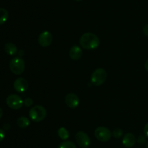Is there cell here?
<instances>
[{
    "label": "cell",
    "instance_id": "1",
    "mask_svg": "<svg viewBox=\"0 0 148 148\" xmlns=\"http://www.w3.org/2000/svg\"><path fill=\"white\" fill-rule=\"evenodd\" d=\"M79 44L83 49L92 50V49H95L99 46L100 41L95 33L88 32V33H83L81 36Z\"/></svg>",
    "mask_w": 148,
    "mask_h": 148
},
{
    "label": "cell",
    "instance_id": "2",
    "mask_svg": "<svg viewBox=\"0 0 148 148\" xmlns=\"http://www.w3.org/2000/svg\"><path fill=\"white\" fill-rule=\"evenodd\" d=\"M46 110L41 105H36L29 111V116L34 122H40L46 117Z\"/></svg>",
    "mask_w": 148,
    "mask_h": 148
},
{
    "label": "cell",
    "instance_id": "3",
    "mask_svg": "<svg viewBox=\"0 0 148 148\" xmlns=\"http://www.w3.org/2000/svg\"><path fill=\"white\" fill-rule=\"evenodd\" d=\"M107 73L103 68H97L91 75V82L95 86H100L106 81Z\"/></svg>",
    "mask_w": 148,
    "mask_h": 148
},
{
    "label": "cell",
    "instance_id": "4",
    "mask_svg": "<svg viewBox=\"0 0 148 148\" xmlns=\"http://www.w3.org/2000/svg\"><path fill=\"white\" fill-rule=\"evenodd\" d=\"M25 61L20 57H16L11 59L10 62V69L15 75H20L25 71Z\"/></svg>",
    "mask_w": 148,
    "mask_h": 148
},
{
    "label": "cell",
    "instance_id": "5",
    "mask_svg": "<svg viewBox=\"0 0 148 148\" xmlns=\"http://www.w3.org/2000/svg\"><path fill=\"white\" fill-rule=\"evenodd\" d=\"M94 134H95V138L98 140L102 142H106L109 141L111 136H112V133H111L109 129L105 127V126H99V127L96 128L95 132H94Z\"/></svg>",
    "mask_w": 148,
    "mask_h": 148
},
{
    "label": "cell",
    "instance_id": "6",
    "mask_svg": "<svg viewBox=\"0 0 148 148\" xmlns=\"http://www.w3.org/2000/svg\"><path fill=\"white\" fill-rule=\"evenodd\" d=\"M7 104L13 110H19L23 107V101L21 97L17 94H10L6 100Z\"/></svg>",
    "mask_w": 148,
    "mask_h": 148
},
{
    "label": "cell",
    "instance_id": "7",
    "mask_svg": "<svg viewBox=\"0 0 148 148\" xmlns=\"http://www.w3.org/2000/svg\"><path fill=\"white\" fill-rule=\"evenodd\" d=\"M75 140L82 148L89 147L91 143L89 136L84 131H78L75 135Z\"/></svg>",
    "mask_w": 148,
    "mask_h": 148
},
{
    "label": "cell",
    "instance_id": "8",
    "mask_svg": "<svg viewBox=\"0 0 148 148\" xmlns=\"http://www.w3.org/2000/svg\"><path fill=\"white\" fill-rule=\"evenodd\" d=\"M52 41H53V36L49 31L42 32L38 36V44L43 47H47L50 46Z\"/></svg>",
    "mask_w": 148,
    "mask_h": 148
},
{
    "label": "cell",
    "instance_id": "9",
    "mask_svg": "<svg viewBox=\"0 0 148 148\" xmlns=\"http://www.w3.org/2000/svg\"><path fill=\"white\" fill-rule=\"evenodd\" d=\"M79 100L77 95L74 93H69V94H66L65 97V103H66V106L69 107V108L74 109L77 107L79 104Z\"/></svg>",
    "mask_w": 148,
    "mask_h": 148
},
{
    "label": "cell",
    "instance_id": "10",
    "mask_svg": "<svg viewBox=\"0 0 148 148\" xmlns=\"http://www.w3.org/2000/svg\"><path fill=\"white\" fill-rule=\"evenodd\" d=\"M14 88L17 92H25L28 88V82L24 78H18L14 81Z\"/></svg>",
    "mask_w": 148,
    "mask_h": 148
},
{
    "label": "cell",
    "instance_id": "11",
    "mask_svg": "<svg viewBox=\"0 0 148 148\" xmlns=\"http://www.w3.org/2000/svg\"><path fill=\"white\" fill-rule=\"evenodd\" d=\"M136 143V138L132 133H127L124 135L122 139V144L126 147H132Z\"/></svg>",
    "mask_w": 148,
    "mask_h": 148
},
{
    "label": "cell",
    "instance_id": "12",
    "mask_svg": "<svg viewBox=\"0 0 148 148\" xmlns=\"http://www.w3.org/2000/svg\"><path fill=\"white\" fill-rule=\"evenodd\" d=\"M82 54V49L77 45H75V46H72L69 52V57L73 60H78L79 59H80Z\"/></svg>",
    "mask_w": 148,
    "mask_h": 148
},
{
    "label": "cell",
    "instance_id": "13",
    "mask_svg": "<svg viewBox=\"0 0 148 148\" xmlns=\"http://www.w3.org/2000/svg\"><path fill=\"white\" fill-rule=\"evenodd\" d=\"M4 51L9 55L13 56L17 53V48L14 44L10 42V43H7L4 45Z\"/></svg>",
    "mask_w": 148,
    "mask_h": 148
},
{
    "label": "cell",
    "instance_id": "14",
    "mask_svg": "<svg viewBox=\"0 0 148 148\" xmlns=\"http://www.w3.org/2000/svg\"><path fill=\"white\" fill-rule=\"evenodd\" d=\"M17 124L20 128L25 129V128H27L30 125V120L27 117L22 116V117H20L17 119Z\"/></svg>",
    "mask_w": 148,
    "mask_h": 148
},
{
    "label": "cell",
    "instance_id": "15",
    "mask_svg": "<svg viewBox=\"0 0 148 148\" xmlns=\"http://www.w3.org/2000/svg\"><path fill=\"white\" fill-rule=\"evenodd\" d=\"M58 136L61 138L63 140H66V139L69 138V131H67V129L64 127H61L59 128V130L57 131Z\"/></svg>",
    "mask_w": 148,
    "mask_h": 148
},
{
    "label": "cell",
    "instance_id": "16",
    "mask_svg": "<svg viewBox=\"0 0 148 148\" xmlns=\"http://www.w3.org/2000/svg\"><path fill=\"white\" fill-rule=\"evenodd\" d=\"M9 14L7 10L4 8H0V25H2L6 23Z\"/></svg>",
    "mask_w": 148,
    "mask_h": 148
},
{
    "label": "cell",
    "instance_id": "17",
    "mask_svg": "<svg viewBox=\"0 0 148 148\" xmlns=\"http://www.w3.org/2000/svg\"><path fill=\"white\" fill-rule=\"evenodd\" d=\"M58 148H76V145L71 141H64L59 145Z\"/></svg>",
    "mask_w": 148,
    "mask_h": 148
},
{
    "label": "cell",
    "instance_id": "18",
    "mask_svg": "<svg viewBox=\"0 0 148 148\" xmlns=\"http://www.w3.org/2000/svg\"><path fill=\"white\" fill-rule=\"evenodd\" d=\"M112 135L114 136V138H116V139H119V138H121V136H122L123 131L121 130V129L117 128V129H115L113 131Z\"/></svg>",
    "mask_w": 148,
    "mask_h": 148
},
{
    "label": "cell",
    "instance_id": "19",
    "mask_svg": "<svg viewBox=\"0 0 148 148\" xmlns=\"http://www.w3.org/2000/svg\"><path fill=\"white\" fill-rule=\"evenodd\" d=\"M23 104L26 106V107H30L32 104H33V99L30 98V97H27L26 99H25V100L23 101Z\"/></svg>",
    "mask_w": 148,
    "mask_h": 148
},
{
    "label": "cell",
    "instance_id": "20",
    "mask_svg": "<svg viewBox=\"0 0 148 148\" xmlns=\"http://www.w3.org/2000/svg\"><path fill=\"white\" fill-rule=\"evenodd\" d=\"M137 142H138L140 145L145 144L146 142V136H144V135H140V136H139L138 139H137Z\"/></svg>",
    "mask_w": 148,
    "mask_h": 148
},
{
    "label": "cell",
    "instance_id": "21",
    "mask_svg": "<svg viewBox=\"0 0 148 148\" xmlns=\"http://www.w3.org/2000/svg\"><path fill=\"white\" fill-rule=\"evenodd\" d=\"M143 33H144L146 36H148V24L145 25V26L143 27Z\"/></svg>",
    "mask_w": 148,
    "mask_h": 148
},
{
    "label": "cell",
    "instance_id": "22",
    "mask_svg": "<svg viewBox=\"0 0 148 148\" xmlns=\"http://www.w3.org/2000/svg\"><path fill=\"white\" fill-rule=\"evenodd\" d=\"M4 136H5V133H4V130L0 129V142H1L4 139Z\"/></svg>",
    "mask_w": 148,
    "mask_h": 148
},
{
    "label": "cell",
    "instance_id": "23",
    "mask_svg": "<svg viewBox=\"0 0 148 148\" xmlns=\"http://www.w3.org/2000/svg\"><path fill=\"white\" fill-rule=\"evenodd\" d=\"M144 133L145 135L146 136V137L148 138V123L144 127Z\"/></svg>",
    "mask_w": 148,
    "mask_h": 148
},
{
    "label": "cell",
    "instance_id": "24",
    "mask_svg": "<svg viewBox=\"0 0 148 148\" xmlns=\"http://www.w3.org/2000/svg\"><path fill=\"white\" fill-rule=\"evenodd\" d=\"M145 68L146 71H148V59L146 60L145 63Z\"/></svg>",
    "mask_w": 148,
    "mask_h": 148
},
{
    "label": "cell",
    "instance_id": "25",
    "mask_svg": "<svg viewBox=\"0 0 148 148\" xmlns=\"http://www.w3.org/2000/svg\"><path fill=\"white\" fill-rule=\"evenodd\" d=\"M4 129H5V130H7V129H10V125L9 124H4Z\"/></svg>",
    "mask_w": 148,
    "mask_h": 148
},
{
    "label": "cell",
    "instance_id": "26",
    "mask_svg": "<svg viewBox=\"0 0 148 148\" xmlns=\"http://www.w3.org/2000/svg\"><path fill=\"white\" fill-rule=\"evenodd\" d=\"M2 115H3V110L0 107V119H1V118L2 117Z\"/></svg>",
    "mask_w": 148,
    "mask_h": 148
},
{
    "label": "cell",
    "instance_id": "27",
    "mask_svg": "<svg viewBox=\"0 0 148 148\" xmlns=\"http://www.w3.org/2000/svg\"><path fill=\"white\" fill-rule=\"evenodd\" d=\"M146 147L148 148V142H147V144H146Z\"/></svg>",
    "mask_w": 148,
    "mask_h": 148
},
{
    "label": "cell",
    "instance_id": "28",
    "mask_svg": "<svg viewBox=\"0 0 148 148\" xmlns=\"http://www.w3.org/2000/svg\"><path fill=\"white\" fill-rule=\"evenodd\" d=\"M77 1H82V0H76Z\"/></svg>",
    "mask_w": 148,
    "mask_h": 148
}]
</instances>
